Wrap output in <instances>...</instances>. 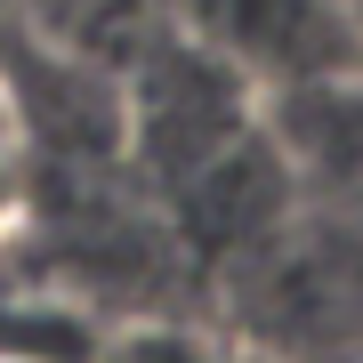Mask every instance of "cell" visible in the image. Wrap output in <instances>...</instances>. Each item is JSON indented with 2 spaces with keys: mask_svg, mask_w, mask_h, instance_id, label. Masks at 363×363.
Listing matches in <instances>:
<instances>
[{
  "mask_svg": "<svg viewBox=\"0 0 363 363\" xmlns=\"http://www.w3.org/2000/svg\"><path fill=\"white\" fill-rule=\"evenodd\" d=\"M169 16H178V40L234 65L250 89L363 65V33L339 0H169Z\"/></svg>",
  "mask_w": 363,
  "mask_h": 363,
  "instance_id": "1",
  "label": "cell"
},
{
  "mask_svg": "<svg viewBox=\"0 0 363 363\" xmlns=\"http://www.w3.org/2000/svg\"><path fill=\"white\" fill-rule=\"evenodd\" d=\"M259 121L298 194H323V202L363 194V65L274 81V89H259Z\"/></svg>",
  "mask_w": 363,
  "mask_h": 363,
  "instance_id": "2",
  "label": "cell"
},
{
  "mask_svg": "<svg viewBox=\"0 0 363 363\" xmlns=\"http://www.w3.org/2000/svg\"><path fill=\"white\" fill-rule=\"evenodd\" d=\"M49 65H57V49H49L40 9L33 0H0V113H16L25 81H40Z\"/></svg>",
  "mask_w": 363,
  "mask_h": 363,
  "instance_id": "3",
  "label": "cell"
},
{
  "mask_svg": "<svg viewBox=\"0 0 363 363\" xmlns=\"http://www.w3.org/2000/svg\"><path fill=\"white\" fill-rule=\"evenodd\" d=\"M25 218H33V178H25V154H16L9 121H0V250L25 234Z\"/></svg>",
  "mask_w": 363,
  "mask_h": 363,
  "instance_id": "4",
  "label": "cell"
},
{
  "mask_svg": "<svg viewBox=\"0 0 363 363\" xmlns=\"http://www.w3.org/2000/svg\"><path fill=\"white\" fill-rule=\"evenodd\" d=\"M339 9H347V16H355V33H363V0H339Z\"/></svg>",
  "mask_w": 363,
  "mask_h": 363,
  "instance_id": "5",
  "label": "cell"
},
{
  "mask_svg": "<svg viewBox=\"0 0 363 363\" xmlns=\"http://www.w3.org/2000/svg\"><path fill=\"white\" fill-rule=\"evenodd\" d=\"M0 363H49V355H9V347H0Z\"/></svg>",
  "mask_w": 363,
  "mask_h": 363,
  "instance_id": "6",
  "label": "cell"
}]
</instances>
